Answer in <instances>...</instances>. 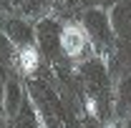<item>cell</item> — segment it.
<instances>
[{
    "mask_svg": "<svg viewBox=\"0 0 131 128\" xmlns=\"http://www.w3.org/2000/svg\"><path fill=\"white\" fill-rule=\"evenodd\" d=\"M76 78L88 103V113L98 123H114V80L106 58L93 55L76 65Z\"/></svg>",
    "mask_w": 131,
    "mask_h": 128,
    "instance_id": "cell-1",
    "label": "cell"
},
{
    "mask_svg": "<svg viewBox=\"0 0 131 128\" xmlns=\"http://www.w3.org/2000/svg\"><path fill=\"white\" fill-rule=\"evenodd\" d=\"M50 70L48 63L40 65V70L25 78V91H28V98L33 100L35 111L40 116V123L43 128H68L66 126V108H63V98L61 93L50 85Z\"/></svg>",
    "mask_w": 131,
    "mask_h": 128,
    "instance_id": "cell-2",
    "label": "cell"
},
{
    "mask_svg": "<svg viewBox=\"0 0 131 128\" xmlns=\"http://www.w3.org/2000/svg\"><path fill=\"white\" fill-rule=\"evenodd\" d=\"M78 23L86 30L93 53L106 58L114 53V23H111V13L106 8H83V13L78 15Z\"/></svg>",
    "mask_w": 131,
    "mask_h": 128,
    "instance_id": "cell-3",
    "label": "cell"
},
{
    "mask_svg": "<svg viewBox=\"0 0 131 128\" xmlns=\"http://www.w3.org/2000/svg\"><path fill=\"white\" fill-rule=\"evenodd\" d=\"M61 33H63V23L53 15H46L35 23V48L43 55V60L56 70H63L66 60H68L61 48Z\"/></svg>",
    "mask_w": 131,
    "mask_h": 128,
    "instance_id": "cell-4",
    "label": "cell"
},
{
    "mask_svg": "<svg viewBox=\"0 0 131 128\" xmlns=\"http://www.w3.org/2000/svg\"><path fill=\"white\" fill-rule=\"evenodd\" d=\"M61 48H63V55L68 58V63H73V65H81L88 58L96 55L88 35H86V30L81 28V23H68V25H63Z\"/></svg>",
    "mask_w": 131,
    "mask_h": 128,
    "instance_id": "cell-5",
    "label": "cell"
},
{
    "mask_svg": "<svg viewBox=\"0 0 131 128\" xmlns=\"http://www.w3.org/2000/svg\"><path fill=\"white\" fill-rule=\"evenodd\" d=\"M0 28L10 38L15 50L35 48V25L23 15H0Z\"/></svg>",
    "mask_w": 131,
    "mask_h": 128,
    "instance_id": "cell-6",
    "label": "cell"
},
{
    "mask_svg": "<svg viewBox=\"0 0 131 128\" xmlns=\"http://www.w3.org/2000/svg\"><path fill=\"white\" fill-rule=\"evenodd\" d=\"M131 118V75H118L114 80V123Z\"/></svg>",
    "mask_w": 131,
    "mask_h": 128,
    "instance_id": "cell-7",
    "label": "cell"
},
{
    "mask_svg": "<svg viewBox=\"0 0 131 128\" xmlns=\"http://www.w3.org/2000/svg\"><path fill=\"white\" fill-rule=\"evenodd\" d=\"M23 100H25V85H23V80L13 73V75L8 78V83H5V91H3L0 113H3L8 121H10V118L18 113V108L23 106Z\"/></svg>",
    "mask_w": 131,
    "mask_h": 128,
    "instance_id": "cell-8",
    "label": "cell"
},
{
    "mask_svg": "<svg viewBox=\"0 0 131 128\" xmlns=\"http://www.w3.org/2000/svg\"><path fill=\"white\" fill-rule=\"evenodd\" d=\"M15 53H18L15 45L0 28V100H3V91H5L8 78L15 73Z\"/></svg>",
    "mask_w": 131,
    "mask_h": 128,
    "instance_id": "cell-9",
    "label": "cell"
},
{
    "mask_svg": "<svg viewBox=\"0 0 131 128\" xmlns=\"http://www.w3.org/2000/svg\"><path fill=\"white\" fill-rule=\"evenodd\" d=\"M10 126L13 128H43L40 116H38V111H35V106H33V100L28 96L23 100V106L18 108V113L10 118Z\"/></svg>",
    "mask_w": 131,
    "mask_h": 128,
    "instance_id": "cell-10",
    "label": "cell"
},
{
    "mask_svg": "<svg viewBox=\"0 0 131 128\" xmlns=\"http://www.w3.org/2000/svg\"><path fill=\"white\" fill-rule=\"evenodd\" d=\"M111 23L114 30H118L121 35H131V0H118L111 8Z\"/></svg>",
    "mask_w": 131,
    "mask_h": 128,
    "instance_id": "cell-11",
    "label": "cell"
},
{
    "mask_svg": "<svg viewBox=\"0 0 131 128\" xmlns=\"http://www.w3.org/2000/svg\"><path fill=\"white\" fill-rule=\"evenodd\" d=\"M23 18H46L53 10V0H18Z\"/></svg>",
    "mask_w": 131,
    "mask_h": 128,
    "instance_id": "cell-12",
    "label": "cell"
},
{
    "mask_svg": "<svg viewBox=\"0 0 131 128\" xmlns=\"http://www.w3.org/2000/svg\"><path fill=\"white\" fill-rule=\"evenodd\" d=\"M78 5H83V0H53V10L61 13H73Z\"/></svg>",
    "mask_w": 131,
    "mask_h": 128,
    "instance_id": "cell-13",
    "label": "cell"
},
{
    "mask_svg": "<svg viewBox=\"0 0 131 128\" xmlns=\"http://www.w3.org/2000/svg\"><path fill=\"white\" fill-rule=\"evenodd\" d=\"M116 3H118V0H83V5H86V8H106V10H108V8H114Z\"/></svg>",
    "mask_w": 131,
    "mask_h": 128,
    "instance_id": "cell-14",
    "label": "cell"
},
{
    "mask_svg": "<svg viewBox=\"0 0 131 128\" xmlns=\"http://www.w3.org/2000/svg\"><path fill=\"white\" fill-rule=\"evenodd\" d=\"M8 8H10V0H0V13H5Z\"/></svg>",
    "mask_w": 131,
    "mask_h": 128,
    "instance_id": "cell-15",
    "label": "cell"
},
{
    "mask_svg": "<svg viewBox=\"0 0 131 128\" xmlns=\"http://www.w3.org/2000/svg\"><path fill=\"white\" fill-rule=\"evenodd\" d=\"M114 128H131V118L124 121V123H114Z\"/></svg>",
    "mask_w": 131,
    "mask_h": 128,
    "instance_id": "cell-16",
    "label": "cell"
},
{
    "mask_svg": "<svg viewBox=\"0 0 131 128\" xmlns=\"http://www.w3.org/2000/svg\"><path fill=\"white\" fill-rule=\"evenodd\" d=\"M0 128H13V126H10V123H8L5 118H0Z\"/></svg>",
    "mask_w": 131,
    "mask_h": 128,
    "instance_id": "cell-17",
    "label": "cell"
}]
</instances>
